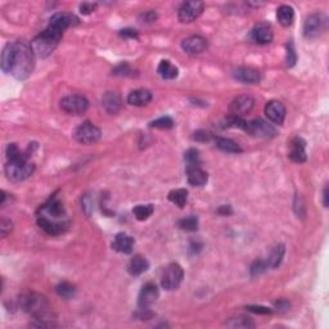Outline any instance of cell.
Segmentation results:
<instances>
[{"instance_id":"obj_1","label":"cell","mask_w":329,"mask_h":329,"mask_svg":"<svg viewBox=\"0 0 329 329\" xmlns=\"http://www.w3.org/2000/svg\"><path fill=\"white\" fill-rule=\"evenodd\" d=\"M79 24V18L72 13H57L40 35L31 41L32 52L39 58H47L58 47L63 32L71 26Z\"/></svg>"},{"instance_id":"obj_2","label":"cell","mask_w":329,"mask_h":329,"mask_svg":"<svg viewBox=\"0 0 329 329\" xmlns=\"http://www.w3.org/2000/svg\"><path fill=\"white\" fill-rule=\"evenodd\" d=\"M7 165L6 174L9 180L22 181L30 178L35 170V165L30 161V155L21 152L16 144L7 147Z\"/></svg>"},{"instance_id":"obj_3","label":"cell","mask_w":329,"mask_h":329,"mask_svg":"<svg viewBox=\"0 0 329 329\" xmlns=\"http://www.w3.org/2000/svg\"><path fill=\"white\" fill-rule=\"evenodd\" d=\"M35 67V54L31 45L26 41L15 44V56H13L11 73L17 80H26Z\"/></svg>"},{"instance_id":"obj_4","label":"cell","mask_w":329,"mask_h":329,"mask_svg":"<svg viewBox=\"0 0 329 329\" xmlns=\"http://www.w3.org/2000/svg\"><path fill=\"white\" fill-rule=\"evenodd\" d=\"M21 307L36 320H49V303L45 296L39 293H27L20 300Z\"/></svg>"},{"instance_id":"obj_5","label":"cell","mask_w":329,"mask_h":329,"mask_svg":"<svg viewBox=\"0 0 329 329\" xmlns=\"http://www.w3.org/2000/svg\"><path fill=\"white\" fill-rule=\"evenodd\" d=\"M184 278V271L179 264H170L163 269L161 275V286L166 291H174L179 288Z\"/></svg>"},{"instance_id":"obj_6","label":"cell","mask_w":329,"mask_h":329,"mask_svg":"<svg viewBox=\"0 0 329 329\" xmlns=\"http://www.w3.org/2000/svg\"><path fill=\"white\" fill-rule=\"evenodd\" d=\"M100 137H102L100 129L93 125L90 121L82 123L79 128H76L75 133H73V138L76 142H79L80 144H85V146L96 143L100 139Z\"/></svg>"},{"instance_id":"obj_7","label":"cell","mask_w":329,"mask_h":329,"mask_svg":"<svg viewBox=\"0 0 329 329\" xmlns=\"http://www.w3.org/2000/svg\"><path fill=\"white\" fill-rule=\"evenodd\" d=\"M326 27V17L321 13H312L303 24V35L307 39H315L321 35Z\"/></svg>"},{"instance_id":"obj_8","label":"cell","mask_w":329,"mask_h":329,"mask_svg":"<svg viewBox=\"0 0 329 329\" xmlns=\"http://www.w3.org/2000/svg\"><path fill=\"white\" fill-rule=\"evenodd\" d=\"M87 107H89V102L86 98L77 95V94L64 96L61 100V108L68 115H81L86 112Z\"/></svg>"},{"instance_id":"obj_9","label":"cell","mask_w":329,"mask_h":329,"mask_svg":"<svg viewBox=\"0 0 329 329\" xmlns=\"http://www.w3.org/2000/svg\"><path fill=\"white\" fill-rule=\"evenodd\" d=\"M245 131L247 134L252 135V137L257 138H264V139H269V138L275 137L277 131L270 124H268L266 121L261 119L254 120V121H250V123L246 124Z\"/></svg>"},{"instance_id":"obj_10","label":"cell","mask_w":329,"mask_h":329,"mask_svg":"<svg viewBox=\"0 0 329 329\" xmlns=\"http://www.w3.org/2000/svg\"><path fill=\"white\" fill-rule=\"evenodd\" d=\"M255 107V99L250 95H239L232 100L229 105V111L232 116L241 117L251 114Z\"/></svg>"},{"instance_id":"obj_11","label":"cell","mask_w":329,"mask_h":329,"mask_svg":"<svg viewBox=\"0 0 329 329\" xmlns=\"http://www.w3.org/2000/svg\"><path fill=\"white\" fill-rule=\"evenodd\" d=\"M204 9V4L202 2H186L180 7L178 17L183 24H189L195 21L202 15Z\"/></svg>"},{"instance_id":"obj_12","label":"cell","mask_w":329,"mask_h":329,"mask_svg":"<svg viewBox=\"0 0 329 329\" xmlns=\"http://www.w3.org/2000/svg\"><path fill=\"white\" fill-rule=\"evenodd\" d=\"M158 296H160V292H158L155 283H147L139 293V300H138L139 307L140 309H148L149 306L157 301Z\"/></svg>"},{"instance_id":"obj_13","label":"cell","mask_w":329,"mask_h":329,"mask_svg":"<svg viewBox=\"0 0 329 329\" xmlns=\"http://www.w3.org/2000/svg\"><path fill=\"white\" fill-rule=\"evenodd\" d=\"M265 115L271 123L282 125L286 119V107L279 100H270L265 105Z\"/></svg>"},{"instance_id":"obj_14","label":"cell","mask_w":329,"mask_h":329,"mask_svg":"<svg viewBox=\"0 0 329 329\" xmlns=\"http://www.w3.org/2000/svg\"><path fill=\"white\" fill-rule=\"evenodd\" d=\"M41 216L48 217L50 220L58 222L59 218H63L66 216V210H64L63 203L58 199H50L48 203L41 207Z\"/></svg>"},{"instance_id":"obj_15","label":"cell","mask_w":329,"mask_h":329,"mask_svg":"<svg viewBox=\"0 0 329 329\" xmlns=\"http://www.w3.org/2000/svg\"><path fill=\"white\" fill-rule=\"evenodd\" d=\"M38 224L41 229L49 236H59V234L64 233L68 228V223L66 222H54L44 216H39L38 217Z\"/></svg>"},{"instance_id":"obj_16","label":"cell","mask_w":329,"mask_h":329,"mask_svg":"<svg viewBox=\"0 0 329 329\" xmlns=\"http://www.w3.org/2000/svg\"><path fill=\"white\" fill-rule=\"evenodd\" d=\"M289 158L293 162H305L306 161V142L300 137H296L289 143Z\"/></svg>"},{"instance_id":"obj_17","label":"cell","mask_w":329,"mask_h":329,"mask_svg":"<svg viewBox=\"0 0 329 329\" xmlns=\"http://www.w3.org/2000/svg\"><path fill=\"white\" fill-rule=\"evenodd\" d=\"M181 48L188 54H199L207 48V40L202 36H189L181 43Z\"/></svg>"},{"instance_id":"obj_18","label":"cell","mask_w":329,"mask_h":329,"mask_svg":"<svg viewBox=\"0 0 329 329\" xmlns=\"http://www.w3.org/2000/svg\"><path fill=\"white\" fill-rule=\"evenodd\" d=\"M234 77L243 84H259L261 75L257 70L251 67H239L234 71Z\"/></svg>"},{"instance_id":"obj_19","label":"cell","mask_w":329,"mask_h":329,"mask_svg":"<svg viewBox=\"0 0 329 329\" xmlns=\"http://www.w3.org/2000/svg\"><path fill=\"white\" fill-rule=\"evenodd\" d=\"M121 98L116 91H107L102 96V107L109 115H116L121 109Z\"/></svg>"},{"instance_id":"obj_20","label":"cell","mask_w":329,"mask_h":329,"mask_svg":"<svg viewBox=\"0 0 329 329\" xmlns=\"http://www.w3.org/2000/svg\"><path fill=\"white\" fill-rule=\"evenodd\" d=\"M251 35H252V40H254L255 43L262 44V45H264V44L271 43L274 38L271 27L265 24L257 25V26L252 30V34H251Z\"/></svg>"},{"instance_id":"obj_21","label":"cell","mask_w":329,"mask_h":329,"mask_svg":"<svg viewBox=\"0 0 329 329\" xmlns=\"http://www.w3.org/2000/svg\"><path fill=\"white\" fill-rule=\"evenodd\" d=\"M133 247H134V239L128 236L126 233H119L115 237V241L112 243V248L116 250L117 252L121 254H131L133 252Z\"/></svg>"},{"instance_id":"obj_22","label":"cell","mask_w":329,"mask_h":329,"mask_svg":"<svg viewBox=\"0 0 329 329\" xmlns=\"http://www.w3.org/2000/svg\"><path fill=\"white\" fill-rule=\"evenodd\" d=\"M186 178L188 183L193 186H202L208 180V175L199 166H188L186 167Z\"/></svg>"},{"instance_id":"obj_23","label":"cell","mask_w":329,"mask_h":329,"mask_svg":"<svg viewBox=\"0 0 329 329\" xmlns=\"http://www.w3.org/2000/svg\"><path fill=\"white\" fill-rule=\"evenodd\" d=\"M152 100V93L147 89H138L131 91L128 96V103L135 107H143Z\"/></svg>"},{"instance_id":"obj_24","label":"cell","mask_w":329,"mask_h":329,"mask_svg":"<svg viewBox=\"0 0 329 329\" xmlns=\"http://www.w3.org/2000/svg\"><path fill=\"white\" fill-rule=\"evenodd\" d=\"M149 268V262L147 261L144 257L142 256H134L133 259L130 260L128 266V270L131 275H134V277H138L140 274L146 273Z\"/></svg>"},{"instance_id":"obj_25","label":"cell","mask_w":329,"mask_h":329,"mask_svg":"<svg viewBox=\"0 0 329 329\" xmlns=\"http://www.w3.org/2000/svg\"><path fill=\"white\" fill-rule=\"evenodd\" d=\"M158 75L165 80H174L178 77L179 70L176 66L171 63L170 61H161V63L158 64Z\"/></svg>"},{"instance_id":"obj_26","label":"cell","mask_w":329,"mask_h":329,"mask_svg":"<svg viewBox=\"0 0 329 329\" xmlns=\"http://www.w3.org/2000/svg\"><path fill=\"white\" fill-rule=\"evenodd\" d=\"M277 18L279 24L284 27H288L293 24L294 21V11L289 6H282L277 11Z\"/></svg>"},{"instance_id":"obj_27","label":"cell","mask_w":329,"mask_h":329,"mask_svg":"<svg viewBox=\"0 0 329 329\" xmlns=\"http://www.w3.org/2000/svg\"><path fill=\"white\" fill-rule=\"evenodd\" d=\"M216 147L220 151L227 152V153H241L242 148L239 147L238 143H236L234 140L228 139V138H216Z\"/></svg>"},{"instance_id":"obj_28","label":"cell","mask_w":329,"mask_h":329,"mask_svg":"<svg viewBox=\"0 0 329 329\" xmlns=\"http://www.w3.org/2000/svg\"><path fill=\"white\" fill-rule=\"evenodd\" d=\"M225 324H227V326H229V328L237 329H248L254 328L255 326V323L252 321V319L248 316H245V315H238V316L236 317H230Z\"/></svg>"},{"instance_id":"obj_29","label":"cell","mask_w":329,"mask_h":329,"mask_svg":"<svg viewBox=\"0 0 329 329\" xmlns=\"http://www.w3.org/2000/svg\"><path fill=\"white\" fill-rule=\"evenodd\" d=\"M13 56H15V44H7L6 48L2 53V68L4 72H11V67H12Z\"/></svg>"},{"instance_id":"obj_30","label":"cell","mask_w":329,"mask_h":329,"mask_svg":"<svg viewBox=\"0 0 329 329\" xmlns=\"http://www.w3.org/2000/svg\"><path fill=\"white\" fill-rule=\"evenodd\" d=\"M284 254H286V247L283 245H278L274 247V250L271 251L270 256H269L268 260V265L270 266L271 269H277L278 266L282 264L283 257H284Z\"/></svg>"},{"instance_id":"obj_31","label":"cell","mask_w":329,"mask_h":329,"mask_svg":"<svg viewBox=\"0 0 329 329\" xmlns=\"http://www.w3.org/2000/svg\"><path fill=\"white\" fill-rule=\"evenodd\" d=\"M186 199H188V190L183 189H174L169 193V201L172 202L175 206H178L179 208H183L186 203Z\"/></svg>"},{"instance_id":"obj_32","label":"cell","mask_w":329,"mask_h":329,"mask_svg":"<svg viewBox=\"0 0 329 329\" xmlns=\"http://www.w3.org/2000/svg\"><path fill=\"white\" fill-rule=\"evenodd\" d=\"M57 293H58L59 297L64 298V300H71V298L75 297L76 294V288L73 284L68 282H62L59 283L56 288Z\"/></svg>"},{"instance_id":"obj_33","label":"cell","mask_w":329,"mask_h":329,"mask_svg":"<svg viewBox=\"0 0 329 329\" xmlns=\"http://www.w3.org/2000/svg\"><path fill=\"white\" fill-rule=\"evenodd\" d=\"M133 213H134L137 220L144 222V220L151 217L152 213H153V206L152 204H138L137 207H134Z\"/></svg>"},{"instance_id":"obj_34","label":"cell","mask_w":329,"mask_h":329,"mask_svg":"<svg viewBox=\"0 0 329 329\" xmlns=\"http://www.w3.org/2000/svg\"><path fill=\"white\" fill-rule=\"evenodd\" d=\"M179 227L180 229L186 230V232H195L198 229V218L195 216H189V217H185L183 220L179 222Z\"/></svg>"},{"instance_id":"obj_35","label":"cell","mask_w":329,"mask_h":329,"mask_svg":"<svg viewBox=\"0 0 329 329\" xmlns=\"http://www.w3.org/2000/svg\"><path fill=\"white\" fill-rule=\"evenodd\" d=\"M184 160L186 161L188 166H199V152L197 149H188L185 152V156H184Z\"/></svg>"},{"instance_id":"obj_36","label":"cell","mask_w":329,"mask_h":329,"mask_svg":"<svg viewBox=\"0 0 329 329\" xmlns=\"http://www.w3.org/2000/svg\"><path fill=\"white\" fill-rule=\"evenodd\" d=\"M149 126L156 129H171L172 126H174V121H172L171 117L163 116V117H160V119L155 120V121H152Z\"/></svg>"},{"instance_id":"obj_37","label":"cell","mask_w":329,"mask_h":329,"mask_svg":"<svg viewBox=\"0 0 329 329\" xmlns=\"http://www.w3.org/2000/svg\"><path fill=\"white\" fill-rule=\"evenodd\" d=\"M268 261H264V260H256V261L251 265V275L252 277H259L262 273H265L266 269H268Z\"/></svg>"},{"instance_id":"obj_38","label":"cell","mask_w":329,"mask_h":329,"mask_svg":"<svg viewBox=\"0 0 329 329\" xmlns=\"http://www.w3.org/2000/svg\"><path fill=\"white\" fill-rule=\"evenodd\" d=\"M81 204H82V210H84V212L86 213L87 216L91 215V212L94 211V197L93 195L89 194V193H86V194L82 195Z\"/></svg>"},{"instance_id":"obj_39","label":"cell","mask_w":329,"mask_h":329,"mask_svg":"<svg viewBox=\"0 0 329 329\" xmlns=\"http://www.w3.org/2000/svg\"><path fill=\"white\" fill-rule=\"evenodd\" d=\"M296 61H297V56H296V52H294L293 44L289 43L288 45H287V57H286L287 66H288V67H293Z\"/></svg>"},{"instance_id":"obj_40","label":"cell","mask_w":329,"mask_h":329,"mask_svg":"<svg viewBox=\"0 0 329 329\" xmlns=\"http://www.w3.org/2000/svg\"><path fill=\"white\" fill-rule=\"evenodd\" d=\"M13 224L11 220L8 218H2V223H0V232H2V237H7L11 232H12Z\"/></svg>"},{"instance_id":"obj_41","label":"cell","mask_w":329,"mask_h":329,"mask_svg":"<svg viewBox=\"0 0 329 329\" xmlns=\"http://www.w3.org/2000/svg\"><path fill=\"white\" fill-rule=\"evenodd\" d=\"M114 73L115 75H120V76H131L133 75V70H131L129 64L123 63L115 68Z\"/></svg>"},{"instance_id":"obj_42","label":"cell","mask_w":329,"mask_h":329,"mask_svg":"<svg viewBox=\"0 0 329 329\" xmlns=\"http://www.w3.org/2000/svg\"><path fill=\"white\" fill-rule=\"evenodd\" d=\"M156 20H157V15H156V12H153V11L143 13V15H140L139 17V21L142 24H151V22H153V21Z\"/></svg>"},{"instance_id":"obj_43","label":"cell","mask_w":329,"mask_h":329,"mask_svg":"<svg viewBox=\"0 0 329 329\" xmlns=\"http://www.w3.org/2000/svg\"><path fill=\"white\" fill-rule=\"evenodd\" d=\"M211 138L212 137H211V134L208 133V131L198 130L194 133V139L197 140V142H210Z\"/></svg>"},{"instance_id":"obj_44","label":"cell","mask_w":329,"mask_h":329,"mask_svg":"<svg viewBox=\"0 0 329 329\" xmlns=\"http://www.w3.org/2000/svg\"><path fill=\"white\" fill-rule=\"evenodd\" d=\"M96 7H98L96 3H82L81 6H80V12L85 16L90 15V13H93L94 11H95Z\"/></svg>"},{"instance_id":"obj_45","label":"cell","mask_w":329,"mask_h":329,"mask_svg":"<svg viewBox=\"0 0 329 329\" xmlns=\"http://www.w3.org/2000/svg\"><path fill=\"white\" fill-rule=\"evenodd\" d=\"M247 309L252 312H256V314H270L271 312L270 309L264 307V306H248Z\"/></svg>"},{"instance_id":"obj_46","label":"cell","mask_w":329,"mask_h":329,"mask_svg":"<svg viewBox=\"0 0 329 329\" xmlns=\"http://www.w3.org/2000/svg\"><path fill=\"white\" fill-rule=\"evenodd\" d=\"M120 35L123 36V38H129V39H137L138 38L137 31H135V30H131V29L121 30V31H120Z\"/></svg>"},{"instance_id":"obj_47","label":"cell","mask_w":329,"mask_h":329,"mask_svg":"<svg viewBox=\"0 0 329 329\" xmlns=\"http://www.w3.org/2000/svg\"><path fill=\"white\" fill-rule=\"evenodd\" d=\"M217 213H220V215L223 216H229L233 213V208H232V206H229V204H223V206H220L217 208Z\"/></svg>"},{"instance_id":"obj_48","label":"cell","mask_w":329,"mask_h":329,"mask_svg":"<svg viewBox=\"0 0 329 329\" xmlns=\"http://www.w3.org/2000/svg\"><path fill=\"white\" fill-rule=\"evenodd\" d=\"M275 306H277L279 310H287L289 307V303L287 302V301H279V302L275 303Z\"/></svg>"},{"instance_id":"obj_49","label":"cell","mask_w":329,"mask_h":329,"mask_svg":"<svg viewBox=\"0 0 329 329\" xmlns=\"http://www.w3.org/2000/svg\"><path fill=\"white\" fill-rule=\"evenodd\" d=\"M323 204H324V207H328V188H325V189H324Z\"/></svg>"}]
</instances>
